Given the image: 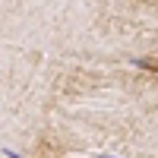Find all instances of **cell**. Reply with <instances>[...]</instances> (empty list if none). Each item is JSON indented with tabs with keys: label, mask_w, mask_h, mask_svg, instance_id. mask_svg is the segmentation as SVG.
Here are the masks:
<instances>
[{
	"label": "cell",
	"mask_w": 158,
	"mask_h": 158,
	"mask_svg": "<svg viewBox=\"0 0 158 158\" xmlns=\"http://www.w3.org/2000/svg\"><path fill=\"white\" fill-rule=\"evenodd\" d=\"M136 67H146V70H158V63H152V60H133Z\"/></svg>",
	"instance_id": "6da1fadb"
},
{
	"label": "cell",
	"mask_w": 158,
	"mask_h": 158,
	"mask_svg": "<svg viewBox=\"0 0 158 158\" xmlns=\"http://www.w3.org/2000/svg\"><path fill=\"white\" fill-rule=\"evenodd\" d=\"M3 155H6V158H22L19 152H13V149H3Z\"/></svg>",
	"instance_id": "7a4b0ae2"
},
{
	"label": "cell",
	"mask_w": 158,
	"mask_h": 158,
	"mask_svg": "<svg viewBox=\"0 0 158 158\" xmlns=\"http://www.w3.org/2000/svg\"><path fill=\"white\" fill-rule=\"evenodd\" d=\"M98 158H114V155H98Z\"/></svg>",
	"instance_id": "3957f363"
}]
</instances>
